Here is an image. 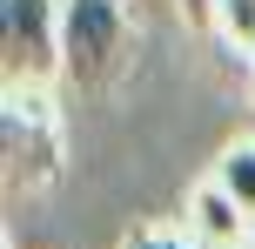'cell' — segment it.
Here are the masks:
<instances>
[{
  "instance_id": "obj_2",
  "label": "cell",
  "mask_w": 255,
  "mask_h": 249,
  "mask_svg": "<svg viewBox=\"0 0 255 249\" xmlns=\"http://www.w3.org/2000/svg\"><path fill=\"white\" fill-rule=\"evenodd\" d=\"M0 155H7V189L13 196H34L61 175L67 155V128L61 108H54L47 88H7V108H0Z\"/></svg>"
},
{
  "instance_id": "obj_4",
  "label": "cell",
  "mask_w": 255,
  "mask_h": 249,
  "mask_svg": "<svg viewBox=\"0 0 255 249\" xmlns=\"http://www.w3.org/2000/svg\"><path fill=\"white\" fill-rule=\"evenodd\" d=\"M188 236L202 249H242V236H255V216L208 175V182L188 196Z\"/></svg>"
},
{
  "instance_id": "obj_7",
  "label": "cell",
  "mask_w": 255,
  "mask_h": 249,
  "mask_svg": "<svg viewBox=\"0 0 255 249\" xmlns=\"http://www.w3.org/2000/svg\"><path fill=\"white\" fill-rule=\"evenodd\" d=\"M121 249H202L188 236V229H141V236H128Z\"/></svg>"
},
{
  "instance_id": "obj_9",
  "label": "cell",
  "mask_w": 255,
  "mask_h": 249,
  "mask_svg": "<svg viewBox=\"0 0 255 249\" xmlns=\"http://www.w3.org/2000/svg\"><path fill=\"white\" fill-rule=\"evenodd\" d=\"M249 249H255V236H249Z\"/></svg>"
},
{
  "instance_id": "obj_3",
  "label": "cell",
  "mask_w": 255,
  "mask_h": 249,
  "mask_svg": "<svg viewBox=\"0 0 255 249\" xmlns=\"http://www.w3.org/2000/svg\"><path fill=\"white\" fill-rule=\"evenodd\" d=\"M61 74V0H0V81L47 88Z\"/></svg>"
},
{
  "instance_id": "obj_8",
  "label": "cell",
  "mask_w": 255,
  "mask_h": 249,
  "mask_svg": "<svg viewBox=\"0 0 255 249\" xmlns=\"http://www.w3.org/2000/svg\"><path fill=\"white\" fill-rule=\"evenodd\" d=\"M168 7H175L188 27H215V7H222V0H168Z\"/></svg>"
},
{
  "instance_id": "obj_5",
  "label": "cell",
  "mask_w": 255,
  "mask_h": 249,
  "mask_svg": "<svg viewBox=\"0 0 255 249\" xmlns=\"http://www.w3.org/2000/svg\"><path fill=\"white\" fill-rule=\"evenodd\" d=\"M215 182L229 189L235 202L255 216V142H229L222 148V162H215Z\"/></svg>"
},
{
  "instance_id": "obj_1",
  "label": "cell",
  "mask_w": 255,
  "mask_h": 249,
  "mask_svg": "<svg viewBox=\"0 0 255 249\" xmlns=\"http://www.w3.org/2000/svg\"><path fill=\"white\" fill-rule=\"evenodd\" d=\"M134 61V20L128 0H61V81L101 94Z\"/></svg>"
},
{
  "instance_id": "obj_6",
  "label": "cell",
  "mask_w": 255,
  "mask_h": 249,
  "mask_svg": "<svg viewBox=\"0 0 255 249\" xmlns=\"http://www.w3.org/2000/svg\"><path fill=\"white\" fill-rule=\"evenodd\" d=\"M215 34L229 40V47L255 54V0H222L215 7Z\"/></svg>"
}]
</instances>
